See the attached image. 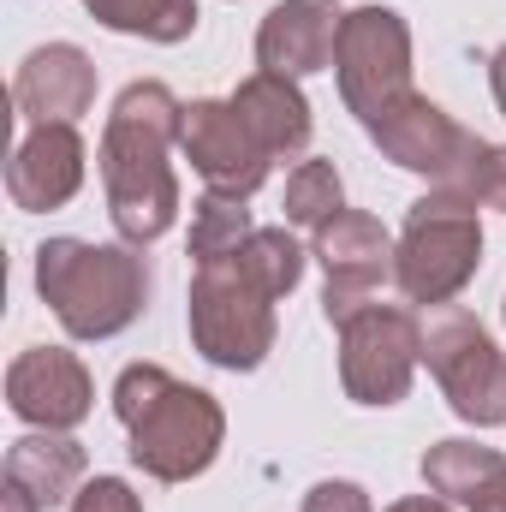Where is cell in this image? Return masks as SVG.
Here are the masks:
<instances>
[{"instance_id": "obj_17", "label": "cell", "mask_w": 506, "mask_h": 512, "mask_svg": "<svg viewBox=\"0 0 506 512\" xmlns=\"http://www.w3.org/2000/svg\"><path fill=\"white\" fill-rule=\"evenodd\" d=\"M233 108L245 114L251 137L268 149V161H292L310 149V102L298 90V78H280V72H251L239 90H233Z\"/></svg>"}, {"instance_id": "obj_8", "label": "cell", "mask_w": 506, "mask_h": 512, "mask_svg": "<svg viewBox=\"0 0 506 512\" xmlns=\"http://www.w3.org/2000/svg\"><path fill=\"white\" fill-rule=\"evenodd\" d=\"M334 72H340L346 108L370 131L393 102L411 96V24L393 6H358V12H346L340 48H334Z\"/></svg>"}, {"instance_id": "obj_4", "label": "cell", "mask_w": 506, "mask_h": 512, "mask_svg": "<svg viewBox=\"0 0 506 512\" xmlns=\"http://www.w3.org/2000/svg\"><path fill=\"white\" fill-rule=\"evenodd\" d=\"M36 292L72 340H114L149 304V268L137 245L48 239L36 251Z\"/></svg>"}, {"instance_id": "obj_16", "label": "cell", "mask_w": 506, "mask_h": 512, "mask_svg": "<svg viewBox=\"0 0 506 512\" xmlns=\"http://www.w3.org/2000/svg\"><path fill=\"white\" fill-rule=\"evenodd\" d=\"M84 465H90V459H84V447H78L72 435H60V429H36V435L12 441L0 489L18 495V501H30L36 512H48V507H60V501L78 495Z\"/></svg>"}, {"instance_id": "obj_25", "label": "cell", "mask_w": 506, "mask_h": 512, "mask_svg": "<svg viewBox=\"0 0 506 512\" xmlns=\"http://www.w3.org/2000/svg\"><path fill=\"white\" fill-rule=\"evenodd\" d=\"M471 512H506V465L495 471V477H489V489L471 501Z\"/></svg>"}, {"instance_id": "obj_23", "label": "cell", "mask_w": 506, "mask_h": 512, "mask_svg": "<svg viewBox=\"0 0 506 512\" xmlns=\"http://www.w3.org/2000/svg\"><path fill=\"white\" fill-rule=\"evenodd\" d=\"M304 512H376V507H370V495H364L358 483L328 477V483H316V489L304 495Z\"/></svg>"}, {"instance_id": "obj_2", "label": "cell", "mask_w": 506, "mask_h": 512, "mask_svg": "<svg viewBox=\"0 0 506 512\" xmlns=\"http://www.w3.org/2000/svg\"><path fill=\"white\" fill-rule=\"evenodd\" d=\"M185 131V102L137 78L120 90L108 126H102V191H108V221L126 245H155L179 221V173H173V143Z\"/></svg>"}, {"instance_id": "obj_13", "label": "cell", "mask_w": 506, "mask_h": 512, "mask_svg": "<svg viewBox=\"0 0 506 512\" xmlns=\"http://www.w3.org/2000/svg\"><path fill=\"white\" fill-rule=\"evenodd\" d=\"M12 102L30 126H78V114L96 108V66L78 42H48L24 54L12 78Z\"/></svg>"}, {"instance_id": "obj_18", "label": "cell", "mask_w": 506, "mask_h": 512, "mask_svg": "<svg viewBox=\"0 0 506 512\" xmlns=\"http://www.w3.org/2000/svg\"><path fill=\"white\" fill-rule=\"evenodd\" d=\"M506 459L495 447H477V441H435L429 453H423V483H429V495H441V501H453V507H471L483 489H489V477L501 471Z\"/></svg>"}, {"instance_id": "obj_20", "label": "cell", "mask_w": 506, "mask_h": 512, "mask_svg": "<svg viewBox=\"0 0 506 512\" xmlns=\"http://www.w3.org/2000/svg\"><path fill=\"white\" fill-rule=\"evenodd\" d=\"M256 233L245 197H227V191H203L197 209H191V256L197 262H215V256H233L245 239Z\"/></svg>"}, {"instance_id": "obj_10", "label": "cell", "mask_w": 506, "mask_h": 512, "mask_svg": "<svg viewBox=\"0 0 506 512\" xmlns=\"http://www.w3.org/2000/svg\"><path fill=\"white\" fill-rule=\"evenodd\" d=\"M316 262H322V274H328V286H322V316L340 328L346 316H358L370 298H376V286L393 280V239H387V227H381L376 215H364V209H340L328 227H316Z\"/></svg>"}, {"instance_id": "obj_7", "label": "cell", "mask_w": 506, "mask_h": 512, "mask_svg": "<svg viewBox=\"0 0 506 512\" xmlns=\"http://www.w3.org/2000/svg\"><path fill=\"white\" fill-rule=\"evenodd\" d=\"M370 143H376L393 167L429 179V191H465V197H471L477 161L489 155V143H483L477 131H465L447 108H435V102L417 96V90H411L405 102H393L376 126H370ZM471 203H477V197H471Z\"/></svg>"}, {"instance_id": "obj_12", "label": "cell", "mask_w": 506, "mask_h": 512, "mask_svg": "<svg viewBox=\"0 0 506 512\" xmlns=\"http://www.w3.org/2000/svg\"><path fill=\"white\" fill-rule=\"evenodd\" d=\"M90 399H96V387H90V370L78 364V352H66V346H30V352H18L12 358V370H6V405L30 423V429H78L84 417H90Z\"/></svg>"}, {"instance_id": "obj_21", "label": "cell", "mask_w": 506, "mask_h": 512, "mask_svg": "<svg viewBox=\"0 0 506 512\" xmlns=\"http://www.w3.org/2000/svg\"><path fill=\"white\" fill-rule=\"evenodd\" d=\"M340 209H346V185H340L334 161H298L292 179H286V221L316 233V227H328Z\"/></svg>"}, {"instance_id": "obj_15", "label": "cell", "mask_w": 506, "mask_h": 512, "mask_svg": "<svg viewBox=\"0 0 506 512\" xmlns=\"http://www.w3.org/2000/svg\"><path fill=\"white\" fill-rule=\"evenodd\" d=\"M346 12L334 0H280L256 30V66L280 78H310L334 66Z\"/></svg>"}, {"instance_id": "obj_26", "label": "cell", "mask_w": 506, "mask_h": 512, "mask_svg": "<svg viewBox=\"0 0 506 512\" xmlns=\"http://www.w3.org/2000/svg\"><path fill=\"white\" fill-rule=\"evenodd\" d=\"M387 512H453V501H441V495H405V501H393Z\"/></svg>"}, {"instance_id": "obj_19", "label": "cell", "mask_w": 506, "mask_h": 512, "mask_svg": "<svg viewBox=\"0 0 506 512\" xmlns=\"http://www.w3.org/2000/svg\"><path fill=\"white\" fill-rule=\"evenodd\" d=\"M96 24L143 36V42H185L197 30V0H84Z\"/></svg>"}, {"instance_id": "obj_14", "label": "cell", "mask_w": 506, "mask_h": 512, "mask_svg": "<svg viewBox=\"0 0 506 512\" xmlns=\"http://www.w3.org/2000/svg\"><path fill=\"white\" fill-rule=\"evenodd\" d=\"M84 191V137L78 126H30V137L6 161V197L24 215L66 209Z\"/></svg>"}, {"instance_id": "obj_24", "label": "cell", "mask_w": 506, "mask_h": 512, "mask_svg": "<svg viewBox=\"0 0 506 512\" xmlns=\"http://www.w3.org/2000/svg\"><path fill=\"white\" fill-rule=\"evenodd\" d=\"M471 197H477L483 209H501V215H506V143H489V155L477 161Z\"/></svg>"}, {"instance_id": "obj_6", "label": "cell", "mask_w": 506, "mask_h": 512, "mask_svg": "<svg viewBox=\"0 0 506 512\" xmlns=\"http://www.w3.org/2000/svg\"><path fill=\"white\" fill-rule=\"evenodd\" d=\"M423 364L465 423L477 429L506 423V358L471 310L441 304L423 316Z\"/></svg>"}, {"instance_id": "obj_5", "label": "cell", "mask_w": 506, "mask_h": 512, "mask_svg": "<svg viewBox=\"0 0 506 512\" xmlns=\"http://www.w3.org/2000/svg\"><path fill=\"white\" fill-rule=\"evenodd\" d=\"M483 203L465 191H423L393 245V280L411 304H453L483 262Z\"/></svg>"}, {"instance_id": "obj_22", "label": "cell", "mask_w": 506, "mask_h": 512, "mask_svg": "<svg viewBox=\"0 0 506 512\" xmlns=\"http://www.w3.org/2000/svg\"><path fill=\"white\" fill-rule=\"evenodd\" d=\"M72 512H143V501L131 495V483H120V477H90L72 495Z\"/></svg>"}, {"instance_id": "obj_9", "label": "cell", "mask_w": 506, "mask_h": 512, "mask_svg": "<svg viewBox=\"0 0 506 512\" xmlns=\"http://www.w3.org/2000/svg\"><path fill=\"white\" fill-rule=\"evenodd\" d=\"M423 364V322L405 304L370 298L358 316L340 322V382L358 405H399Z\"/></svg>"}, {"instance_id": "obj_3", "label": "cell", "mask_w": 506, "mask_h": 512, "mask_svg": "<svg viewBox=\"0 0 506 512\" xmlns=\"http://www.w3.org/2000/svg\"><path fill=\"white\" fill-rule=\"evenodd\" d=\"M114 417L131 435V465L155 483H191L221 459L227 411L215 393L185 387L161 364H126L114 382Z\"/></svg>"}, {"instance_id": "obj_1", "label": "cell", "mask_w": 506, "mask_h": 512, "mask_svg": "<svg viewBox=\"0 0 506 512\" xmlns=\"http://www.w3.org/2000/svg\"><path fill=\"white\" fill-rule=\"evenodd\" d=\"M304 280V245L286 227H256L233 256L191 274V346L215 370H256L274 352V304Z\"/></svg>"}, {"instance_id": "obj_27", "label": "cell", "mask_w": 506, "mask_h": 512, "mask_svg": "<svg viewBox=\"0 0 506 512\" xmlns=\"http://www.w3.org/2000/svg\"><path fill=\"white\" fill-rule=\"evenodd\" d=\"M489 90H495V102H501V114H506V48L489 54Z\"/></svg>"}, {"instance_id": "obj_11", "label": "cell", "mask_w": 506, "mask_h": 512, "mask_svg": "<svg viewBox=\"0 0 506 512\" xmlns=\"http://www.w3.org/2000/svg\"><path fill=\"white\" fill-rule=\"evenodd\" d=\"M179 149L185 161L203 173L209 191H227V197H256L262 179H268V149L251 137L245 114L233 102H191L185 108V131H179Z\"/></svg>"}]
</instances>
